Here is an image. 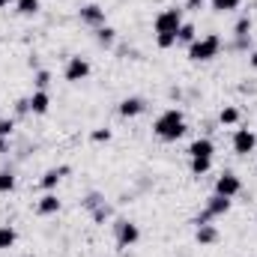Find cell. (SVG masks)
Returning <instances> with one entry per match:
<instances>
[{"label":"cell","mask_w":257,"mask_h":257,"mask_svg":"<svg viewBox=\"0 0 257 257\" xmlns=\"http://www.w3.org/2000/svg\"><path fill=\"white\" fill-rule=\"evenodd\" d=\"M186 132H189V126H186V114H183L180 108H168V111H162V114L156 117V123H153V135H156L159 141H165V144L180 141Z\"/></svg>","instance_id":"1"},{"label":"cell","mask_w":257,"mask_h":257,"mask_svg":"<svg viewBox=\"0 0 257 257\" xmlns=\"http://www.w3.org/2000/svg\"><path fill=\"white\" fill-rule=\"evenodd\" d=\"M221 51V36L218 33H206V36H197L192 45H189V60L192 63H209L215 60Z\"/></svg>","instance_id":"2"},{"label":"cell","mask_w":257,"mask_h":257,"mask_svg":"<svg viewBox=\"0 0 257 257\" xmlns=\"http://www.w3.org/2000/svg\"><path fill=\"white\" fill-rule=\"evenodd\" d=\"M180 27H183V6H168L153 21V30L156 33H177Z\"/></svg>","instance_id":"3"},{"label":"cell","mask_w":257,"mask_h":257,"mask_svg":"<svg viewBox=\"0 0 257 257\" xmlns=\"http://www.w3.org/2000/svg\"><path fill=\"white\" fill-rule=\"evenodd\" d=\"M90 72H93V66L87 57H81V54H75V57H69L66 60V69H63V78L69 84H81V81H87L90 78Z\"/></svg>","instance_id":"4"},{"label":"cell","mask_w":257,"mask_h":257,"mask_svg":"<svg viewBox=\"0 0 257 257\" xmlns=\"http://www.w3.org/2000/svg\"><path fill=\"white\" fill-rule=\"evenodd\" d=\"M114 236H117V248H132L141 239V227L135 221H128V218H120L114 224Z\"/></svg>","instance_id":"5"},{"label":"cell","mask_w":257,"mask_h":257,"mask_svg":"<svg viewBox=\"0 0 257 257\" xmlns=\"http://www.w3.org/2000/svg\"><path fill=\"white\" fill-rule=\"evenodd\" d=\"M230 147H233L236 156H248V153H254V147H257V135L251 128H236L233 138H230Z\"/></svg>","instance_id":"6"},{"label":"cell","mask_w":257,"mask_h":257,"mask_svg":"<svg viewBox=\"0 0 257 257\" xmlns=\"http://www.w3.org/2000/svg\"><path fill=\"white\" fill-rule=\"evenodd\" d=\"M242 192V180L233 174V171H224L218 180H215V194H221V197H236V194Z\"/></svg>","instance_id":"7"},{"label":"cell","mask_w":257,"mask_h":257,"mask_svg":"<svg viewBox=\"0 0 257 257\" xmlns=\"http://www.w3.org/2000/svg\"><path fill=\"white\" fill-rule=\"evenodd\" d=\"M78 18H81V24H87V27H93V30L105 27V9H102L99 3H87V6H81V9H78Z\"/></svg>","instance_id":"8"},{"label":"cell","mask_w":257,"mask_h":257,"mask_svg":"<svg viewBox=\"0 0 257 257\" xmlns=\"http://www.w3.org/2000/svg\"><path fill=\"white\" fill-rule=\"evenodd\" d=\"M117 111H120L123 120H135V117H141V114L147 111V102H144L141 96H126V99L117 105Z\"/></svg>","instance_id":"9"},{"label":"cell","mask_w":257,"mask_h":257,"mask_svg":"<svg viewBox=\"0 0 257 257\" xmlns=\"http://www.w3.org/2000/svg\"><path fill=\"white\" fill-rule=\"evenodd\" d=\"M27 105H30V114L45 117V114L51 111V96H48V90H33V93L27 96Z\"/></svg>","instance_id":"10"},{"label":"cell","mask_w":257,"mask_h":257,"mask_svg":"<svg viewBox=\"0 0 257 257\" xmlns=\"http://www.w3.org/2000/svg\"><path fill=\"white\" fill-rule=\"evenodd\" d=\"M230 206H233V200H230V197H221V194H209V197H206V206H203V209H206V212H209V218H221V215H227V212H230Z\"/></svg>","instance_id":"11"},{"label":"cell","mask_w":257,"mask_h":257,"mask_svg":"<svg viewBox=\"0 0 257 257\" xmlns=\"http://www.w3.org/2000/svg\"><path fill=\"white\" fill-rule=\"evenodd\" d=\"M186 153H189V159H212L215 144H212V138H194Z\"/></svg>","instance_id":"12"},{"label":"cell","mask_w":257,"mask_h":257,"mask_svg":"<svg viewBox=\"0 0 257 257\" xmlns=\"http://www.w3.org/2000/svg\"><path fill=\"white\" fill-rule=\"evenodd\" d=\"M36 212H39V215H57V212H60V197L54 192L42 194V197L36 200Z\"/></svg>","instance_id":"13"},{"label":"cell","mask_w":257,"mask_h":257,"mask_svg":"<svg viewBox=\"0 0 257 257\" xmlns=\"http://www.w3.org/2000/svg\"><path fill=\"white\" fill-rule=\"evenodd\" d=\"M66 174H69V168H51V171H45V174H42L39 186H42L45 192H54V189L60 186V180H63Z\"/></svg>","instance_id":"14"},{"label":"cell","mask_w":257,"mask_h":257,"mask_svg":"<svg viewBox=\"0 0 257 257\" xmlns=\"http://www.w3.org/2000/svg\"><path fill=\"white\" fill-rule=\"evenodd\" d=\"M194 239H197V245H215L218 242V227L215 224H197Z\"/></svg>","instance_id":"15"},{"label":"cell","mask_w":257,"mask_h":257,"mask_svg":"<svg viewBox=\"0 0 257 257\" xmlns=\"http://www.w3.org/2000/svg\"><path fill=\"white\" fill-rule=\"evenodd\" d=\"M194 39H197V27H194L192 21H183V27L177 30V45H192Z\"/></svg>","instance_id":"16"},{"label":"cell","mask_w":257,"mask_h":257,"mask_svg":"<svg viewBox=\"0 0 257 257\" xmlns=\"http://www.w3.org/2000/svg\"><path fill=\"white\" fill-rule=\"evenodd\" d=\"M39 9H42V0H15V12L24 15V18L39 15Z\"/></svg>","instance_id":"17"},{"label":"cell","mask_w":257,"mask_h":257,"mask_svg":"<svg viewBox=\"0 0 257 257\" xmlns=\"http://www.w3.org/2000/svg\"><path fill=\"white\" fill-rule=\"evenodd\" d=\"M18 242V230L12 224H0V251H9Z\"/></svg>","instance_id":"18"},{"label":"cell","mask_w":257,"mask_h":257,"mask_svg":"<svg viewBox=\"0 0 257 257\" xmlns=\"http://www.w3.org/2000/svg\"><path fill=\"white\" fill-rule=\"evenodd\" d=\"M96 42H99L102 48H114V45H117V30L108 27V24L99 27V30H96Z\"/></svg>","instance_id":"19"},{"label":"cell","mask_w":257,"mask_h":257,"mask_svg":"<svg viewBox=\"0 0 257 257\" xmlns=\"http://www.w3.org/2000/svg\"><path fill=\"white\" fill-rule=\"evenodd\" d=\"M206 3H209V9H212V12H218V15L236 12V9L242 6V0H206Z\"/></svg>","instance_id":"20"},{"label":"cell","mask_w":257,"mask_h":257,"mask_svg":"<svg viewBox=\"0 0 257 257\" xmlns=\"http://www.w3.org/2000/svg\"><path fill=\"white\" fill-rule=\"evenodd\" d=\"M218 123H221V126H236V123H239V108L224 105V108H221V114H218Z\"/></svg>","instance_id":"21"},{"label":"cell","mask_w":257,"mask_h":257,"mask_svg":"<svg viewBox=\"0 0 257 257\" xmlns=\"http://www.w3.org/2000/svg\"><path fill=\"white\" fill-rule=\"evenodd\" d=\"M189 171H192V177L209 174L212 171V159H189Z\"/></svg>","instance_id":"22"},{"label":"cell","mask_w":257,"mask_h":257,"mask_svg":"<svg viewBox=\"0 0 257 257\" xmlns=\"http://www.w3.org/2000/svg\"><path fill=\"white\" fill-rule=\"evenodd\" d=\"M245 36H251V18H248V15H242V18L233 24V39H245Z\"/></svg>","instance_id":"23"},{"label":"cell","mask_w":257,"mask_h":257,"mask_svg":"<svg viewBox=\"0 0 257 257\" xmlns=\"http://www.w3.org/2000/svg\"><path fill=\"white\" fill-rule=\"evenodd\" d=\"M15 171H0V194H9L15 192Z\"/></svg>","instance_id":"24"},{"label":"cell","mask_w":257,"mask_h":257,"mask_svg":"<svg viewBox=\"0 0 257 257\" xmlns=\"http://www.w3.org/2000/svg\"><path fill=\"white\" fill-rule=\"evenodd\" d=\"M156 45H159L162 51L174 48V45H177V33H156Z\"/></svg>","instance_id":"25"},{"label":"cell","mask_w":257,"mask_h":257,"mask_svg":"<svg viewBox=\"0 0 257 257\" xmlns=\"http://www.w3.org/2000/svg\"><path fill=\"white\" fill-rule=\"evenodd\" d=\"M33 84H36V90H48V87H51V72H48V69H39V72L33 75Z\"/></svg>","instance_id":"26"},{"label":"cell","mask_w":257,"mask_h":257,"mask_svg":"<svg viewBox=\"0 0 257 257\" xmlns=\"http://www.w3.org/2000/svg\"><path fill=\"white\" fill-rule=\"evenodd\" d=\"M111 138H114L111 128H93V132H90V141H93V144H108Z\"/></svg>","instance_id":"27"},{"label":"cell","mask_w":257,"mask_h":257,"mask_svg":"<svg viewBox=\"0 0 257 257\" xmlns=\"http://www.w3.org/2000/svg\"><path fill=\"white\" fill-rule=\"evenodd\" d=\"M15 132V120H0V138H12Z\"/></svg>","instance_id":"28"},{"label":"cell","mask_w":257,"mask_h":257,"mask_svg":"<svg viewBox=\"0 0 257 257\" xmlns=\"http://www.w3.org/2000/svg\"><path fill=\"white\" fill-rule=\"evenodd\" d=\"M206 6V0H186V6H183V12H200Z\"/></svg>","instance_id":"29"},{"label":"cell","mask_w":257,"mask_h":257,"mask_svg":"<svg viewBox=\"0 0 257 257\" xmlns=\"http://www.w3.org/2000/svg\"><path fill=\"white\" fill-rule=\"evenodd\" d=\"M248 66H251V69H257V48L248 54Z\"/></svg>","instance_id":"30"},{"label":"cell","mask_w":257,"mask_h":257,"mask_svg":"<svg viewBox=\"0 0 257 257\" xmlns=\"http://www.w3.org/2000/svg\"><path fill=\"white\" fill-rule=\"evenodd\" d=\"M0 153H9V138H0Z\"/></svg>","instance_id":"31"},{"label":"cell","mask_w":257,"mask_h":257,"mask_svg":"<svg viewBox=\"0 0 257 257\" xmlns=\"http://www.w3.org/2000/svg\"><path fill=\"white\" fill-rule=\"evenodd\" d=\"M9 3H12V0H0V9H3V6H9Z\"/></svg>","instance_id":"32"},{"label":"cell","mask_w":257,"mask_h":257,"mask_svg":"<svg viewBox=\"0 0 257 257\" xmlns=\"http://www.w3.org/2000/svg\"><path fill=\"white\" fill-rule=\"evenodd\" d=\"M24 257H36V254H24Z\"/></svg>","instance_id":"33"}]
</instances>
